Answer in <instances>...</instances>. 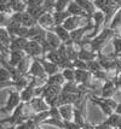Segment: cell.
<instances>
[{
    "instance_id": "cell-1",
    "label": "cell",
    "mask_w": 121,
    "mask_h": 129,
    "mask_svg": "<svg viewBox=\"0 0 121 129\" xmlns=\"http://www.w3.org/2000/svg\"><path fill=\"white\" fill-rule=\"evenodd\" d=\"M116 36V33L113 30V29H110L109 27H107V28H104L103 30H101L99 33L93 38L91 39L90 41V47H88V50H92L94 52H102L103 48L107 46L108 44V41L110 39H114Z\"/></svg>"
},
{
    "instance_id": "cell-2",
    "label": "cell",
    "mask_w": 121,
    "mask_h": 129,
    "mask_svg": "<svg viewBox=\"0 0 121 129\" xmlns=\"http://www.w3.org/2000/svg\"><path fill=\"white\" fill-rule=\"evenodd\" d=\"M7 93H9V96L6 99L5 105L1 107V113H5V115H10V113L13 112V110L22 103V98H21V92H18L17 89H15L13 87L12 88H9L7 89Z\"/></svg>"
},
{
    "instance_id": "cell-3",
    "label": "cell",
    "mask_w": 121,
    "mask_h": 129,
    "mask_svg": "<svg viewBox=\"0 0 121 129\" xmlns=\"http://www.w3.org/2000/svg\"><path fill=\"white\" fill-rule=\"evenodd\" d=\"M62 93V87L61 86H55V84H49L47 83L44 88V93L42 96L45 98V100L47 101V104L50 106H57L58 98Z\"/></svg>"
},
{
    "instance_id": "cell-4",
    "label": "cell",
    "mask_w": 121,
    "mask_h": 129,
    "mask_svg": "<svg viewBox=\"0 0 121 129\" xmlns=\"http://www.w3.org/2000/svg\"><path fill=\"white\" fill-rule=\"evenodd\" d=\"M87 100H90V95H87L80 104L75 105L74 110V121L81 128L87 123Z\"/></svg>"
},
{
    "instance_id": "cell-5",
    "label": "cell",
    "mask_w": 121,
    "mask_h": 129,
    "mask_svg": "<svg viewBox=\"0 0 121 129\" xmlns=\"http://www.w3.org/2000/svg\"><path fill=\"white\" fill-rule=\"evenodd\" d=\"M11 17L12 18H15V19H17L18 22H21L22 25L28 27V28H32V27H34V25L38 24V21H36L34 17L32 16L29 12H27V11H24V12H13Z\"/></svg>"
},
{
    "instance_id": "cell-6",
    "label": "cell",
    "mask_w": 121,
    "mask_h": 129,
    "mask_svg": "<svg viewBox=\"0 0 121 129\" xmlns=\"http://www.w3.org/2000/svg\"><path fill=\"white\" fill-rule=\"evenodd\" d=\"M26 53L32 56L33 58H39V57L44 56V48H42V45L40 42L35 41V40H29L27 46H26Z\"/></svg>"
},
{
    "instance_id": "cell-7",
    "label": "cell",
    "mask_w": 121,
    "mask_h": 129,
    "mask_svg": "<svg viewBox=\"0 0 121 129\" xmlns=\"http://www.w3.org/2000/svg\"><path fill=\"white\" fill-rule=\"evenodd\" d=\"M117 92H119V89L116 87L115 82L113 80H108V81L104 82L103 87L99 89V94L98 95L102 96V98H114Z\"/></svg>"
},
{
    "instance_id": "cell-8",
    "label": "cell",
    "mask_w": 121,
    "mask_h": 129,
    "mask_svg": "<svg viewBox=\"0 0 121 129\" xmlns=\"http://www.w3.org/2000/svg\"><path fill=\"white\" fill-rule=\"evenodd\" d=\"M29 75L30 76H34V77H41V79H49V75L45 71V69L42 67V64L40 63V60L38 58H34V62L30 67V70H29Z\"/></svg>"
},
{
    "instance_id": "cell-9",
    "label": "cell",
    "mask_w": 121,
    "mask_h": 129,
    "mask_svg": "<svg viewBox=\"0 0 121 129\" xmlns=\"http://www.w3.org/2000/svg\"><path fill=\"white\" fill-rule=\"evenodd\" d=\"M93 79V74L90 70H82V69H75V81L79 84H85L88 87V84Z\"/></svg>"
},
{
    "instance_id": "cell-10",
    "label": "cell",
    "mask_w": 121,
    "mask_h": 129,
    "mask_svg": "<svg viewBox=\"0 0 121 129\" xmlns=\"http://www.w3.org/2000/svg\"><path fill=\"white\" fill-rule=\"evenodd\" d=\"M90 100L92 101L94 105H97V106L101 109V111L103 112V115H105L107 117L115 112V110H114V109H111V107H110L99 95H90Z\"/></svg>"
},
{
    "instance_id": "cell-11",
    "label": "cell",
    "mask_w": 121,
    "mask_h": 129,
    "mask_svg": "<svg viewBox=\"0 0 121 129\" xmlns=\"http://www.w3.org/2000/svg\"><path fill=\"white\" fill-rule=\"evenodd\" d=\"M38 23H39V25H41L42 28L46 29V30H53L55 27H56L55 17H53V13H52V12L44 13V15L38 19Z\"/></svg>"
},
{
    "instance_id": "cell-12",
    "label": "cell",
    "mask_w": 121,
    "mask_h": 129,
    "mask_svg": "<svg viewBox=\"0 0 121 129\" xmlns=\"http://www.w3.org/2000/svg\"><path fill=\"white\" fill-rule=\"evenodd\" d=\"M29 103L32 104L35 113L42 112V111H49V110L51 109V106L47 104V101L45 100L44 96H35V98H33Z\"/></svg>"
},
{
    "instance_id": "cell-13",
    "label": "cell",
    "mask_w": 121,
    "mask_h": 129,
    "mask_svg": "<svg viewBox=\"0 0 121 129\" xmlns=\"http://www.w3.org/2000/svg\"><path fill=\"white\" fill-rule=\"evenodd\" d=\"M58 109H59L61 116H62V118L64 121H73L74 119L75 105H73V104H65V105L58 106Z\"/></svg>"
},
{
    "instance_id": "cell-14",
    "label": "cell",
    "mask_w": 121,
    "mask_h": 129,
    "mask_svg": "<svg viewBox=\"0 0 121 129\" xmlns=\"http://www.w3.org/2000/svg\"><path fill=\"white\" fill-rule=\"evenodd\" d=\"M38 59H39V60H40V63L42 64V67H44V69H45V71L47 73V75H49V76H51V75L58 73V71L61 70L59 65H57V64H55V63L50 62V60H47L46 58H44V57H39Z\"/></svg>"
},
{
    "instance_id": "cell-15",
    "label": "cell",
    "mask_w": 121,
    "mask_h": 129,
    "mask_svg": "<svg viewBox=\"0 0 121 129\" xmlns=\"http://www.w3.org/2000/svg\"><path fill=\"white\" fill-rule=\"evenodd\" d=\"M46 41H47V44L51 46L53 50H57L58 47L63 44V41L59 39V36H58L57 34L53 31V30H47Z\"/></svg>"
},
{
    "instance_id": "cell-16",
    "label": "cell",
    "mask_w": 121,
    "mask_h": 129,
    "mask_svg": "<svg viewBox=\"0 0 121 129\" xmlns=\"http://www.w3.org/2000/svg\"><path fill=\"white\" fill-rule=\"evenodd\" d=\"M78 58L85 62H90V60H94L98 58V53L88 48H80L79 53H78Z\"/></svg>"
},
{
    "instance_id": "cell-17",
    "label": "cell",
    "mask_w": 121,
    "mask_h": 129,
    "mask_svg": "<svg viewBox=\"0 0 121 129\" xmlns=\"http://www.w3.org/2000/svg\"><path fill=\"white\" fill-rule=\"evenodd\" d=\"M33 62H34V58H33L32 56H29V54H27V56L24 57L23 59L19 62V64L17 65L18 70L23 74V75H28V73H29V70H30V67H32Z\"/></svg>"
},
{
    "instance_id": "cell-18",
    "label": "cell",
    "mask_w": 121,
    "mask_h": 129,
    "mask_svg": "<svg viewBox=\"0 0 121 129\" xmlns=\"http://www.w3.org/2000/svg\"><path fill=\"white\" fill-rule=\"evenodd\" d=\"M29 40L27 38H22V36H12V41L10 45V50H24L26 46L28 44Z\"/></svg>"
},
{
    "instance_id": "cell-19",
    "label": "cell",
    "mask_w": 121,
    "mask_h": 129,
    "mask_svg": "<svg viewBox=\"0 0 121 129\" xmlns=\"http://www.w3.org/2000/svg\"><path fill=\"white\" fill-rule=\"evenodd\" d=\"M27 56L26 51L24 50H15L11 51V54H10V59H9V63L13 65V67H17L19 62L23 59L24 57Z\"/></svg>"
},
{
    "instance_id": "cell-20",
    "label": "cell",
    "mask_w": 121,
    "mask_h": 129,
    "mask_svg": "<svg viewBox=\"0 0 121 129\" xmlns=\"http://www.w3.org/2000/svg\"><path fill=\"white\" fill-rule=\"evenodd\" d=\"M68 12H70V15H74V16H85V17H91L88 16L86 12H85V10L81 7L75 0H71L70 1L69 6H68Z\"/></svg>"
},
{
    "instance_id": "cell-21",
    "label": "cell",
    "mask_w": 121,
    "mask_h": 129,
    "mask_svg": "<svg viewBox=\"0 0 121 129\" xmlns=\"http://www.w3.org/2000/svg\"><path fill=\"white\" fill-rule=\"evenodd\" d=\"M75 1L85 10V12L88 16H92L93 13L97 11V7H96V5H94V3L92 0H75Z\"/></svg>"
},
{
    "instance_id": "cell-22",
    "label": "cell",
    "mask_w": 121,
    "mask_h": 129,
    "mask_svg": "<svg viewBox=\"0 0 121 129\" xmlns=\"http://www.w3.org/2000/svg\"><path fill=\"white\" fill-rule=\"evenodd\" d=\"M65 82H67V80L64 79L62 71H58V73L53 74L51 76H49V79H47V83L49 84H55V86H61V87Z\"/></svg>"
},
{
    "instance_id": "cell-23",
    "label": "cell",
    "mask_w": 121,
    "mask_h": 129,
    "mask_svg": "<svg viewBox=\"0 0 121 129\" xmlns=\"http://www.w3.org/2000/svg\"><path fill=\"white\" fill-rule=\"evenodd\" d=\"M41 125H53L56 128L59 129H65V124H64L63 118H58V117H49L47 119H45Z\"/></svg>"
},
{
    "instance_id": "cell-24",
    "label": "cell",
    "mask_w": 121,
    "mask_h": 129,
    "mask_svg": "<svg viewBox=\"0 0 121 129\" xmlns=\"http://www.w3.org/2000/svg\"><path fill=\"white\" fill-rule=\"evenodd\" d=\"M0 41H1V45L3 46L10 47V45H11L12 35L10 34V31L7 30L6 27H1L0 28Z\"/></svg>"
},
{
    "instance_id": "cell-25",
    "label": "cell",
    "mask_w": 121,
    "mask_h": 129,
    "mask_svg": "<svg viewBox=\"0 0 121 129\" xmlns=\"http://www.w3.org/2000/svg\"><path fill=\"white\" fill-rule=\"evenodd\" d=\"M53 31L57 34L58 36H59V39L62 40L63 42H68L71 38H70V31L68 29H65L63 25H56L55 29H53Z\"/></svg>"
},
{
    "instance_id": "cell-26",
    "label": "cell",
    "mask_w": 121,
    "mask_h": 129,
    "mask_svg": "<svg viewBox=\"0 0 121 129\" xmlns=\"http://www.w3.org/2000/svg\"><path fill=\"white\" fill-rule=\"evenodd\" d=\"M108 27H109L110 29H113L115 33L121 31V7L117 10V12L115 13V16L113 17V19H111V22L109 23Z\"/></svg>"
},
{
    "instance_id": "cell-27",
    "label": "cell",
    "mask_w": 121,
    "mask_h": 129,
    "mask_svg": "<svg viewBox=\"0 0 121 129\" xmlns=\"http://www.w3.org/2000/svg\"><path fill=\"white\" fill-rule=\"evenodd\" d=\"M62 92L79 94V93H80V87H79V83H76V81H67V82L62 86Z\"/></svg>"
},
{
    "instance_id": "cell-28",
    "label": "cell",
    "mask_w": 121,
    "mask_h": 129,
    "mask_svg": "<svg viewBox=\"0 0 121 129\" xmlns=\"http://www.w3.org/2000/svg\"><path fill=\"white\" fill-rule=\"evenodd\" d=\"M53 17H55V23L56 25H62L64 23V21L68 18L70 15V12H68V10H64V11H53Z\"/></svg>"
},
{
    "instance_id": "cell-29",
    "label": "cell",
    "mask_w": 121,
    "mask_h": 129,
    "mask_svg": "<svg viewBox=\"0 0 121 129\" xmlns=\"http://www.w3.org/2000/svg\"><path fill=\"white\" fill-rule=\"evenodd\" d=\"M35 88H33L32 86H27L23 90H21V98H22V101L24 103H29L33 98H35Z\"/></svg>"
},
{
    "instance_id": "cell-30",
    "label": "cell",
    "mask_w": 121,
    "mask_h": 129,
    "mask_svg": "<svg viewBox=\"0 0 121 129\" xmlns=\"http://www.w3.org/2000/svg\"><path fill=\"white\" fill-rule=\"evenodd\" d=\"M9 4L11 5L13 12H24L27 11V7H28V4L22 0H11Z\"/></svg>"
},
{
    "instance_id": "cell-31",
    "label": "cell",
    "mask_w": 121,
    "mask_h": 129,
    "mask_svg": "<svg viewBox=\"0 0 121 129\" xmlns=\"http://www.w3.org/2000/svg\"><path fill=\"white\" fill-rule=\"evenodd\" d=\"M120 119H121V115H120V113L114 112L113 115L108 116V118L104 121L103 123L108 124V125L113 127V128H116V127H117V124L120 123Z\"/></svg>"
},
{
    "instance_id": "cell-32",
    "label": "cell",
    "mask_w": 121,
    "mask_h": 129,
    "mask_svg": "<svg viewBox=\"0 0 121 129\" xmlns=\"http://www.w3.org/2000/svg\"><path fill=\"white\" fill-rule=\"evenodd\" d=\"M44 58H46L47 60L55 63V64H57V65H59V64H61V62H62V57L59 56V53H58L57 50L50 51V52H49V53H47Z\"/></svg>"
},
{
    "instance_id": "cell-33",
    "label": "cell",
    "mask_w": 121,
    "mask_h": 129,
    "mask_svg": "<svg viewBox=\"0 0 121 129\" xmlns=\"http://www.w3.org/2000/svg\"><path fill=\"white\" fill-rule=\"evenodd\" d=\"M36 127H39V125L35 123L32 118H29L27 121H24L23 123L18 124V125L13 127V128H7V129H35Z\"/></svg>"
},
{
    "instance_id": "cell-34",
    "label": "cell",
    "mask_w": 121,
    "mask_h": 129,
    "mask_svg": "<svg viewBox=\"0 0 121 129\" xmlns=\"http://www.w3.org/2000/svg\"><path fill=\"white\" fill-rule=\"evenodd\" d=\"M87 70H90L91 73H96V71H99V70H103V67L101 65V63L98 59H94V60H90L87 62Z\"/></svg>"
},
{
    "instance_id": "cell-35",
    "label": "cell",
    "mask_w": 121,
    "mask_h": 129,
    "mask_svg": "<svg viewBox=\"0 0 121 129\" xmlns=\"http://www.w3.org/2000/svg\"><path fill=\"white\" fill-rule=\"evenodd\" d=\"M10 80H11V74H10V71H9L5 67L1 65V68H0V82L3 83V82H7V81H10Z\"/></svg>"
},
{
    "instance_id": "cell-36",
    "label": "cell",
    "mask_w": 121,
    "mask_h": 129,
    "mask_svg": "<svg viewBox=\"0 0 121 129\" xmlns=\"http://www.w3.org/2000/svg\"><path fill=\"white\" fill-rule=\"evenodd\" d=\"M111 42H113V47H114V53L116 56H121V35L115 36Z\"/></svg>"
},
{
    "instance_id": "cell-37",
    "label": "cell",
    "mask_w": 121,
    "mask_h": 129,
    "mask_svg": "<svg viewBox=\"0 0 121 129\" xmlns=\"http://www.w3.org/2000/svg\"><path fill=\"white\" fill-rule=\"evenodd\" d=\"M71 0H57L56 3V11H64L68 9Z\"/></svg>"
},
{
    "instance_id": "cell-38",
    "label": "cell",
    "mask_w": 121,
    "mask_h": 129,
    "mask_svg": "<svg viewBox=\"0 0 121 129\" xmlns=\"http://www.w3.org/2000/svg\"><path fill=\"white\" fill-rule=\"evenodd\" d=\"M62 74L67 81H75V69H64Z\"/></svg>"
},
{
    "instance_id": "cell-39",
    "label": "cell",
    "mask_w": 121,
    "mask_h": 129,
    "mask_svg": "<svg viewBox=\"0 0 121 129\" xmlns=\"http://www.w3.org/2000/svg\"><path fill=\"white\" fill-rule=\"evenodd\" d=\"M74 62V69H82V70H87V62L85 60H81V59H76L73 60Z\"/></svg>"
},
{
    "instance_id": "cell-40",
    "label": "cell",
    "mask_w": 121,
    "mask_h": 129,
    "mask_svg": "<svg viewBox=\"0 0 121 129\" xmlns=\"http://www.w3.org/2000/svg\"><path fill=\"white\" fill-rule=\"evenodd\" d=\"M64 124H65V129H81V127L74 119L73 121H64Z\"/></svg>"
},
{
    "instance_id": "cell-41",
    "label": "cell",
    "mask_w": 121,
    "mask_h": 129,
    "mask_svg": "<svg viewBox=\"0 0 121 129\" xmlns=\"http://www.w3.org/2000/svg\"><path fill=\"white\" fill-rule=\"evenodd\" d=\"M114 82H115V84H116V87H117V89L119 90H121V73L116 76L115 79L113 80Z\"/></svg>"
},
{
    "instance_id": "cell-42",
    "label": "cell",
    "mask_w": 121,
    "mask_h": 129,
    "mask_svg": "<svg viewBox=\"0 0 121 129\" xmlns=\"http://www.w3.org/2000/svg\"><path fill=\"white\" fill-rule=\"evenodd\" d=\"M96 129H114L113 127H110V125H108V124H105V123H102L101 124H97L96 125Z\"/></svg>"
},
{
    "instance_id": "cell-43",
    "label": "cell",
    "mask_w": 121,
    "mask_h": 129,
    "mask_svg": "<svg viewBox=\"0 0 121 129\" xmlns=\"http://www.w3.org/2000/svg\"><path fill=\"white\" fill-rule=\"evenodd\" d=\"M82 129H96V125H93V124H91L90 122H87V123L82 127Z\"/></svg>"
},
{
    "instance_id": "cell-44",
    "label": "cell",
    "mask_w": 121,
    "mask_h": 129,
    "mask_svg": "<svg viewBox=\"0 0 121 129\" xmlns=\"http://www.w3.org/2000/svg\"><path fill=\"white\" fill-rule=\"evenodd\" d=\"M115 112L116 113H120V115H121V101H119V104H117V107H116Z\"/></svg>"
},
{
    "instance_id": "cell-45",
    "label": "cell",
    "mask_w": 121,
    "mask_h": 129,
    "mask_svg": "<svg viewBox=\"0 0 121 129\" xmlns=\"http://www.w3.org/2000/svg\"><path fill=\"white\" fill-rule=\"evenodd\" d=\"M11 0H1V4H7V3H10Z\"/></svg>"
},
{
    "instance_id": "cell-46",
    "label": "cell",
    "mask_w": 121,
    "mask_h": 129,
    "mask_svg": "<svg viewBox=\"0 0 121 129\" xmlns=\"http://www.w3.org/2000/svg\"><path fill=\"white\" fill-rule=\"evenodd\" d=\"M35 129H42V127H41V125H39V127H36Z\"/></svg>"
},
{
    "instance_id": "cell-47",
    "label": "cell",
    "mask_w": 121,
    "mask_h": 129,
    "mask_svg": "<svg viewBox=\"0 0 121 129\" xmlns=\"http://www.w3.org/2000/svg\"><path fill=\"white\" fill-rule=\"evenodd\" d=\"M0 129H5V128H4V127H1V128H0Z\"/></svg>"
},
{
    "instance_id": "cell-48",
    "label": "cell",
    "mask_w": 121,
    "mask_h": 129,
    "mask_svg": "<svg viewBox=\"0 0 121 129\" xmlns=\"http://www.w3.org/2000/svg\"><path fill=\"white\" fill-rule=\"evenodd\" d=\"M120 35H121V31H120Z\"/></svg>"
},
{
    "instance_id": "cell-49",
    "label": "cell",
    "mask_w": 121,
    "mask_h": 129,
    "mask_svg": "<svg viewBox=\"0 0 121 129\" xmlns=\"http://www.w3.org/2000/svg\"><path fill=\"white\" fill-rule=\"evenodd\" d=\"M92 1H94V0H92Z\"/></svg>"
},
{
    "instance_id": "cell-50",
    "label": "cell",
    "mask_w": 121,
    "mask_h": 129,
    "mask_svg": "<svg viewBox=\"0 0 121 129\" xmlns=\"http://www.w3.org/2000/svg\"><path fill=\"white\" fill-rule=\"evenodd\" d=\"M81 129H82V128H81Z\"/></svg>"
}]
</instances>
